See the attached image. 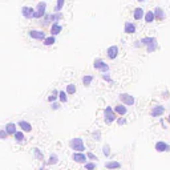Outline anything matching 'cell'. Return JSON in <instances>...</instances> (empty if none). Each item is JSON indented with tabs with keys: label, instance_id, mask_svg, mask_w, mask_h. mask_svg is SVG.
I'll use <instances>...</instances> for the list:
<instances>
[{
	"label": "cell",
	"instance_id": "obj_26",
	"mask_svg": "<svg viewBox=\"0 0 170 170\" xmlns=\"http://www.w3.org/2000/svg\"><path fill=\"white\" fill-rule=\"evenodd\" d=\"M59 100L61 104H65L68 101V93L64 90H59Z\"/></svg>",
	"mask_w": 170,
	"mask_h": 170
},
{
	"label": "cell",
	"instance_id": "obj_25",
	"mask_svg": "<svg viewBox=\"0 0 170 170\" xmlns=\"http://www.w3.org/2000/svg\"><path fill=\"white\" fill-rule=\"evenodd\" d=\"M93 80H95V77H93L92 75H85L84 77H82V82H84L85 86H89L90 84H92Z\"/></svg>",
	"mask_w": 170,
	"mask_h": 170
},
{
	"label": "cell",
	"instance_id": "obj_30",
	"mask_svg": "<svg viewBox=\"0 0 170 170\" xmlns=\"http://www.w3.org/2000/svg\"><path fill=\"white\" fill-rule=\"evenodd\" d=\"M76 90H77V88H76L75 84H68L67 85V93L68 95H75Z\"/></svg>",
	"mask_w": 170,
	"mask_h": 170
},
{
	"label": "cell",
	"instance_id": "obj_3",
	"mask_svg": "<svg viewBox=\"0 0 170 170\" xmlns=\"http://www.w3.org/2000/svg\"><path fill=\"white\" fill-rule=\"evenodd\" d=\"M45 11H47V3L45 2L37 3V5L35 7V19H43L45 16Z\"/></svg>",
	"mask_w": 170,
	"mask_h": 170
},
{
	"label": "cell",
	"instance_id": "obj_42",
	"mask_svg": "<svg viewBox=\"0 0 170 170\" xmlns=\"http://www.w3.org/2000/svg\"><path fill=\"white\" fill-rule=\"evenodd\" d=\"M168 121H169V122H170V114H169V116H168Z\"/></svg>",
	"mask_w": 170,
	"mask_h": 170
},
{
	"label": "cell",
	"instance_id": "obj_33",
	"mask_svg": "<svg viewBox=\"0 0 170 170\" xmlns=\"http://www.w3.org/2000/svg\"><path fill=\"white\" fill-rule=\"evenodd\" d=\"M102 154L105 155V157H109L110 155V146L108 145V144H105V145L102 146Z\"/></svg>",
	"mask_w": 170,
	"mask_h": 170
},
{
	"label": "cell",
	"instance_id": "obj_40",
	"mask_svg": "<svg viewBox=\"0 0 170 170\" xmlns=\"http://www.w3.org/2000/svg\"><path fill=\"white\" fill-rule=\"evenodd\" d=\"M50 21H52V19H50V13H49V15H47V13H45V16H44V24H49Z\"/></svg>",
	"mask_w": 170,
	"mask_h": 170
},
{
	"label": "cell",
	"instance_id": "obj_4",
	"mask_svg": "<svg viewBox=\"0 0 170 170\" xmlns=\"http://www.w3.org/2000/svg\"><path fill=\"white\" fill-rule=\"evenodd\" d=\"M118 99H120L121 104H124L126 106H133L136 104V99L132 95H128V93H121Z\"/></svg>",
	"mask_w": 170,
	"mask_h": 170
},
{
	"label": "cell",
	"instance_id": "obj_5",
	"mask_svg": "<svg viewBox=\"0 0 170 170\" xmlns=\"http://www.w3.org/2000/svg\"><path fill=\"white\" fill-rule=\"evenodd\" d=\"M93 67H95L97 71L102 72V73L109 72V65H108L102 59H95V61H93Z\"/></svg>",
	"mask_w": 170,
	"mask_h": 170
},
{
	"label": "cell",
	"instance_id": "obj_31",
	"mask_svg": "<svg viewBox=\"0 0 170 170\" xmlns=\"http://www.w3.org/2000/svg\"><path fill=\"white\" fill-rule=\"evenodd\" d=\"M57 99H59V90H53L52 95L48 97V101H49V102H55Z\"/></svg>",
	"mask_w": 170,
	"mask_h": 170
},
{
	"label": "cell",
	"instance_id": "obj_28",
	"mask_svg": "<svg viewBox=\"0 0 170 170\" xmlns=\"http://www.w3.org/2000/svg\"><path fill=\"white\" fill-rule=\"evenodd\" d=\"M59 162V155L57 154H50L49 160H48V165H56Z\"/></svg>",
	"mask_w": 170,
	"mask_h": 170
},
{
	"label": "cell",
	"instance_id": "obj_8",
	"mask_svg": "<svg viewBox=\"0 0 170 170\" xmlns=\"http://www.w3.org/2000/svg\"><path fill=\"white\" fill-rule=\"evenodd\" d=\"M118 52H120V49H118L117 45H110L109 48L106 49V56H108V59L116 60V59H117V56H118Z\"/></svg>",
	"mask_w": 170,
	"mask_h": 170
},
{
	"label": "cell",
	"instance_id": "obj_7",
	"mask_svg": "<svg viewBox=\"0 0 170 170\" xmlns=\"http://www.w3.org/2000/svg\"><path fill=\"white\" fill-rule=\"evenodd\" d=\"M72 160L77 162V164H86L88 162V157H86V154L81 153V151H75L72 154Z\"/></svg>",
	"mask_w": 170,
	"mask_h": 170
},
{
	"label": "cell",
	"instance_id": "obj_19",
	"mask_svg": "<svg viewBox=\"0 0 170 170\" xmlns=\"http://www.w3.org/2000/svg\"><path fill=\"white\" fill-rule=\"evenodd\" d=\"M144 20H145V23H147V24L153 23V21L155 20V16H154V12H153V11H146V12H145V16H144Z\"/></svg>",
	"mask_w": 170,
	"mask_h": 170
},
{
	"label": "cell",
	"instance_id": "obj_23",
	"mask_svg": "<svg viewBox=\"0 0 170 170\" xmlns=\"http://www.w3.org/2000/svg\"><path fill=\"white\" fill-rule=\"evenodd\" d=\"M56 43V37L55 36H47V37L44 39V40H43V44L44 45H47V47H49V45H53Z\"/></svg>",
	"mask_w": 170,
	"mask_h": 170
},
{
	"label": "cell",
	"instance_id": "obj_20",
	"mask_svg": "<svg viewBox=\"0 0 170 170\" xmlns=\"http://www.w3.org/2000/svg\"><path fill=\"white\" fill-rule=\"evenodd\" d=\"M105 168L109 169V170H117V169L121 168V164L120 162H117V161H109V162H106L105 164Z\"/></svg>",
	"mask_w": 170,
	"mask_h": 170
},
{
	"label": "cell",
	"instance_id": "obj_14",
	"mask_svg": "<svg viewBox=\"0 0 170 170\" xmlns=\"http://www.w3.org/2000/svg\"><path fill=\"white\" fill-rule=\"evenodd\" d=\"M113 109H114L116 113L122 116V117H124V116H126V113H128V106L124 105V104H118V105H116Z\"/></svg>",
	"mask_w": 170,
	"mask_h": 170
},
{
	"label": "cell",
	"instance_id": "obj_10",
	"mask_svg": "<svg viewBox=\"0 0 170 170\" xmlns=\"http://www.w3.org/2000/svg\"><path fill=\"white\" fill-rule=\"evenodd\" d=\"M164 113H165V106H162V105H154L150 112L151 117H161Z\"/></svg>",
	"mask_w": 170,
	"mask_h": 170
},
{
	"label": "cell",
	"instance_id": "obj_32",
	"mask_svg": "<svg viewBox=\"0 0 170 170\" xmlns=\"http://www.w3.org/2000/svg\"><path fill=\"white\" fill-rule=\"evenodd\" d=\"M154 39H155V37H151V36H150V37H142L140 41H141V44H142V45H145V47H146V45H149L150 43L154 40Z\"/></svg>",
	"mask_w": 170,
	"mask_h": 170
},
{
	"label": "cell",
	"instance_id": "obj_22",
	"mask_svg": "<svg viewBox=\"0 0 170 170\" xmlns=\"http://www.w3.org/2000/svg\"><path fill=\"white\" fill-rule=\"evenodd\" d=\"M50 19H52L53 23H59L60 20L64 19V15L61 12H53V13H50Z\"/></svg>",
	"mask_w": 170,
	"mask_h": 170
},
{
	"label": "cell",
	"instance_id": "obj_38",
	"mask_svg": "<svg viewBox=\"0 0 170 170\" xmlns=\"http://www.w3.org/2000/svg\"><path fill=\"white\" fill-rule=\"evenodd\" d=\"M93 140H95V141H100L101 140V133L99 132V130L93 133Z\"/></svg>",
	"mask_w": 170,
	"mask_h": 170
},
{
	"label": "cell",
	"instance_id": "obj_34",
	"mask_svg": "<svg viewBox=\"0 0 170 170\" xmlns=\"http://www.w3.org/2000/svg\"><path fill=\"white\" fill-rule=\"evenodd\" d=\"M84 166H85V170H96L95 162H86V164H84Z\"/></svg>",
	"mask_w": 170,
	"mask_h": 170
},
{
	"label": "cell",
	"instance_id": "obj_17",
	"mask_svg": "<svg viewBox=\"0 0 170 170\" xmlns=\"http://www.w3.org/2000/svg\"><path fill=\"white\" fill-rule=\"evenodd\" d=\"M61 31H63V25L59 23H53L52 27H50V35L52 36H57Z\"/></svg>",
	"mask_w": 170,
	"mask_h": 170
},
{
	"label": "cell",
	"instance_id": "obj_29",
	"mask_svg": "<svg viewBox=\"0 0 170 170\" xmlns=\"http://www.w3.org/2000/svg\"><path fill=\"white\" fill-rule=\"evenodd\" d=\"M64 4H65V0H57L56 7H55V12H61V9L64 8Z\"/></svg>",
	"mask_w": 170,
	"mask_h": 170
},
{
	"label": "cell",
	"instance_id": "obj_2",
	"mask_svg": "<svg viewBox=\"0 0 170 170\" xmlns=\"http://www.w3.org/2000/svg\"><path fill=\"white\" fill-rule=\"evenodd\" d=\"M104 120H105L106 124H112L113 121L117 120V113L112 106H106L104 109Z\"/></svg>",
	"mask_w": 170,
	"mask_h": 170
},
{
	"label": "cell",
	"instance_id": "obj_35",
	"mask_svg": "<svg viewBox=\"0 0 170 170\" xmlns=\"http://www.w3.org/2000/svg\"><path fill=\"white\" fill-rule=\"evenodd\" d=\"M102 78H104V80H105L106 82H110V84L113 82V80H112V77H110V75H109V72L104 73V75H102Z\"/></svg>",
	"mask_w": 170,
	"mask_h": 170
},
{
	"label": "cell",
	"instance_id": "obj_6",
	"mask_svg": "<svg viewBox=\"0 0 170 170\" xmlns=\"http://www.w3.org/2000/svg\"><path fill=\"white\" fill-rule=\"evenodd\" d=\"M28 35H29V37L33 39V40H41V41L47 37L45 32L43 31V29H31Z\"/></svg>",
	"mask_w": 170,
	"mask_h": 170
},
{
	"label": "cell",
	"instance_id": "obj_15",
	"mask_svg": "<svg viewBox=\"0 0 170 170\" xmlns=\"http://www.w3.org/2000/svg\"><path fill=\"white\" fill-rule=\"evenodd\" d=\"M144 16H145V11H144L141 7H138V8H136L134 11H133V19L140 21L141 19H144Z\"/></svg>",
	"mask_w": 170,
	"mask_h": 170
},
{
	"label": "cell",
	"instance_id": "obj_39",
	"mask_svg": "<svg viewBox=\"0 0 170 170\" xmlns=\"http://www.w3.org/2000/svg\"><path fill=\"white\" fill-rule=\"evenodd\" d=\"M117 124L120 125V126L125 125V124H126V118H125V117H120V118H118V120H117Z\"/></svg>",
	"mask_w": 170,
	"mask_h": 170
},
{
	"label": "cell",
	"instance_id": "obj_36",
	"mask_svg": "<svg viewBox=\"0 0 170 170\" xmlns=\"http://www.w3.org/2000/svg\"><path fill=\"white\" fill-rule=\"evenodd\" d=\"M86 157H88V160H90V161H95V160H97L96 154H95V153H92V151H88V153H86Z\"/></svg>",
	"mask_w": 170,
	"mask_h": 170
},
{
	"label": "cell",
	"instance_id": "obj_9",
	"mask_svg": "<svg viewBox=\"0 0 170 170\" xmlns=\"http://www.w3.org/2000/svg\"><path fill=\"white\" fill-rule=\"evenodd\" d=\"M21 15L28 20L35 19V8H32V7H23L21 8Z\"/></svg>",
	"mask_w": 170,
	"mask_h": 170
},
{
	"label": "cell",
	"instance_id": "obj_18",
	"mask_svg": "<svg viewBox=\"0 0 170 170\" xmlns=\"http://www.w3.org/2000/svg\"><path fill=\"white\" fill-rule=\"evenodd\" d=\"M16 124H13V122H9V124H7L5 125V128H4V130L7 133H8V136H13L15 133L17 132V129H16Z\"/></svg>",
	"mask_w": 170,
	"mask_h": 170
},
{
	"label": "cell",
	"instance_id": "obj_44",
	"mask_svg": "<svg viewBox=\"0 0 170 170\" xmlns=\"http://www.w3.org/2000/svg\"><path fill=\"white\" fill-rule=\"evenodd\" d=\"M44 170H45V169H44Z\"/></svg>",
	"mask_w": 170,
	"mask_h": 170
},
{
	"label": "cell",
	"instance_id": "obj_16",
	"mask_svg": "<svg viewBox=\"0 0 170 170\" xmlns=\"http://www.w3.org/2000/svg\"><path fill=\"white\" fill-rule=\"evenodd\" d=\"M17 126H19L23 132H31L32 130V125L28 121H24V120H20L19 122H17Z\"/></svg>",
	"mask_w": 170,
	"mask_h": 170
},
{
	"label": "cell",
	"instance_id": "obj_1",
	"mask_svg": "<svg viewBox=\"0 0 170 170\" xmlns=\"http://www.w3.org/2000/svg\"><path fill=\"white\" fill-rule=\"evenodd\" d=\"M69 146H71V149H73V151H81V153H84V150H85L84 141H82V138H80V137L72 138L69 141Z\"/></svg>",
	"mask_w": 170,
	"mask_h": 170
},
{
	"label": "cell",
	"instance_id": "obj_24",
	"mask_svg": "<svg viewBox=\"0 0 170 170\" xmlns=\"http://www.w3.org/2000/svg\"><path fill=\"white\" fill-rule=\"evenodd\" d=\"M13 138H15L16 142H23L24 138H25V137H24V132H23V130H17L15 134H13Z\"/></svg>",
	"mask_w": 170,
	"mask_h": 170
},
{
	"label": "cell",
	"instance_id": "obj_21",
	"mask_svg": "<svg viewBox=\"0 0 170 170\" xmlns=\"http://www.w3.org/2000/svg\"><path fill=\"white\" fill-rule=\"evenodd\" d=\"M157 48H158L157 39H154V40L151 41L149 45H146V50H147V53H153V52H155V50H157Z\"/></svg>",
	"mask_w": 170,
	"mask_h": 170
},
{
	"label": "cell",
	"instance_id": "obj_12",
	"mask_svg": "<svg viewBox=\"0 0 170 170\" xmlns=\"http://www.w3.org/2000/svg\"><path fill=\"white\" fill-rule=\"evenodd\" d=\"M124 32L125 33H129V35H133L137 32V27L134 23H132V21H126L125 25H124Z\"/></svg>",
	"mask_w": 170,
	"mask_h": 170
},
{
	"label": "cell",
	"instance_id": "obj_27",
	"mask_svg": "<svg viewBox=\"0 0 170 170\" xmlns=\"http://www.w3.org/2000/svg\"><path fill=\"white\" fill-rule=\"evenodd\" d=\"M33 154H35V157H36V160H39V161L44 160V154H43V151L39 149V147H35V149H33Z\"/></svg>",
	"mask_w": 170,
	"mask_h": 170
},
{
	"label": "cell",
	"instance_id": "obj_43",
	"mask_svg": "<svg viewBox=\"0 0 170 170\" xmlns=\"http://www.w3.org/2000/svg\"><path fill=\"white\" fill-rule=\"evenodd\" d=\"M137 2H146V0H137Z\"/></svg>",
	"mask_w": 170,
	"mask_h": 170
},
{
	"label": "cell",
	"instance_id": "obj_11",
	"mask_svg": "<svg viewBox=\"0 0 170 170\" xmlns=\"http://www.w3.org/2000/svg\"><path fill=\"white\" fill-rule=\"evenodd\" d=\"M153 12H154L155 20H158V21H164V20L166 19V13H165L164 8H161V7H155Z\"/></svg>",
	"mask_w": 170,
	"mask_h": 170
},
{
	"label": "cell",
	"instance_id": "obj_13",
	"mask_svg": "<svg viewBox=\"0 0 170 170\" xmlns=\"http://www.w3.org/2000/svg\"><path fill=\"white\" fill-rule=\"evenodd\" d=\"M154 149L157 151H160V153H164V151H169L170 150V145L169 144L164 142V141H158L157 144H155Z\"/></svg>",
	"mask_w": 170,
	"mask_h": 170
},
{
	"label": "cell",
	"instance_id": "obj_37",
	"mask_svg": "<svg viewBox=\"0 0 170 170\" xmlns=\"http://www.w3.org/2000/svg\"><path fill=\"white\" fill-rule=\"evenodd\" d=\"M8 133H7L5 132V130H0V138H2V140H7V138H8Z\"/></svg>",
	"mask_w": 170,
	"mask_h": 170
},
{
	"label": "cell",
	"instance_id": "obj_41",
	"mask_svg": "<svg viewBox=\"0 0 170 170\" xmlns=\"http://www.w3.org/2000/svg\"><path fill=\"white\" fill-rule=\"evenodd\" d=\"M50 108H52L53 110H57V109H60V104H57V102H50Z\"/></svg>",
	"mask_w": 170,
	"mask_h": 170
}]
</instances>
